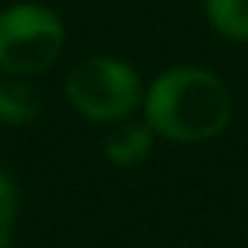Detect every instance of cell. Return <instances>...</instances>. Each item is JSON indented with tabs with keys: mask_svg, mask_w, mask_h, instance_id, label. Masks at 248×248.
I'll list each match as a JSON object with an SVG mask.
<instances>
[{
	"mask_svg": "<svg viewBox=\"0 0 248 248\" xmlns=\"http://www.w3.org/2000/svg\"><path fill=\"white\" fill-rule=\"evenodd\" d=\"M143 108L155 135L172 143H202L225 132L233 102L219 76L181 64L152 82Z\"/></svg>",
	"mask_w": 248,
	"mask_h": 248,
	"instance_id": "obj_1",
	"label": "cell"
},
{
	"mask_svg": "<svg viewBox=\"0 0 248 248\" xmlns=\"http://www.w3.org/2000/svg\"><path fill=\"white\" fill-rule=\"evenodd\" d=\"M67 102L93 123H120L138 111L143 99L140 76L114 56H91L79 62L64 82Z\"/></svg>",
	"mask_w": 248,
	"mask_h": 248,
	"instance_id": "obj_2",
	"label": "cell"
},
{
	"mask_svg": "<svg viewBox=\"0 0 248 248\" xmlns=\"http://www.w3.org/2000/svg\"><path fill=\"white\" fill-rule=\"evenodd\" d=\"M64 47L62 18L38 3H15L0 12V70L12 76L44 73Z\"/></svg>",
	"mask_w": 248,
	"mask_h": 248,
	"instance_id": "obj_3",
	"label": "cell"
},
{
	"mask_svg": "<svg viewBox=\"0 0 248 248\" xmlns=\"http://www.w3.org/2000/svg\"><path fill=\"white\" fill-rule=\"evenodd\" d=\"M155 143V132L149 123H117V129L105 138V161L129 170L149 158Z\"/></svg>",
	"mask_w": 248,
	"mask_h": 248,
	"instance_id": "obj_4",
	"label": "cell"
},
{
	"mask_svg": "<svg viewBox=\"0 0 248 248\" xmlns=\"http://www.w3.org/2000/svg\"><path fill=\"white\" fill-rule=\"evenodd\" d=\"M41 114V93L27 76L0 79V123L3 126H30Z\"/></svg>",
	"mask_w": 248,
	"mask_h": 248,
	"instance_id": "obj_5",
	"label": "cell"
},
{
	"mask_svg": "<svg viewBox=\"0 0 248 248\" xmlns=\"http://www.w3.org/2000/svg\"><path fill=\"white\" fill-rule=\"evenodd\" d=\"M210 27L228 41H248V0H204Z\"/></svg>",
	"mask_w": 248,
	"mask_h": 248,
	"instance_id": "obj_6",
	"label": "cell"
},
{
	"mask_svg": "<svg viewBox=\"0 0 248 248\" xmlns=\"http://www.w3.org/2000/svg\"><path fill=\"white\" fill-rule=\"evenodd\" d=\"M15 216H18V190L12 175L0 170V233L3 236H12Z\"/></svg>",
	"mask_w": 248,
	"mask_h": 248,
	"instance_id": "obj_7",
	"label": "cell"
},
{
	"mask_svg": "<svg viewBox=\"0 0 248 248\" xmlns=\"http://www.w3.org/2000/svg\"><path fill=\"white\" fill-rule=\"evenodd\" d=\"M0 248H12V236H3V233H0Z\"/></svg>",
	"mask_w": 248,
	"mask_h": 248,
	"instance_id": "obj_8",
	"label": "cell"
}]
</instances>
